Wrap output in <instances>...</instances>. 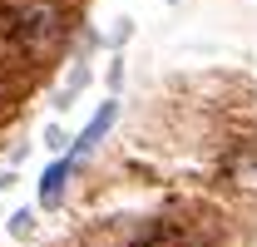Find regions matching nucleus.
<instances>
[{
    "instance_id": "obj_3",
    "label": "nucleus",
    "mask_w": 257,
    "mask_h": 247,
    "mask_svg": "<svg viewBox=\"0 0 257 247\" xmlns=\"http://www.w3.org/2000/svg\"><path fill=\"white\" fill-rule=\"evenodd\" d=\"M30 222H35L30 213H15V217H10V232H15V237H25V232H30Z\"/></svg>"
},
{
    "instance_id": "obj_2",
    "label": "nucleus",
    "mask_w": 257,
    "mask_h": 247,
    "mask_svg": "<svg viewBox=\"0 0 257 247\" xmlns=\"http://www.w3.org/2000/svg\"><path fill=\"white\" fill-rule=\"evenodd\" d=\"M109 124H114V104H104V109L94 114V124H89L84 134H79V144H74V158H79V154H89L99 139H104V129H109Z\"/></svg>"
},
{
    "instance_id": "obj_1",
    "label": "nucleus",
    "mask_w": 257,
    "mask_h": 247,
    "mask_svg": "<svg viewBox=\"0 0 257 247\" xmlns=\"http://www.w3.org/2000/svg\"><path fill=\"white\" fill-rule=\"evenodd\" d=\"M69 168H74V158H64V163H55V168L45 173V183H40V203H45V208H60V198H64V178H69Z\"/></svg>"
}]
</instances>
